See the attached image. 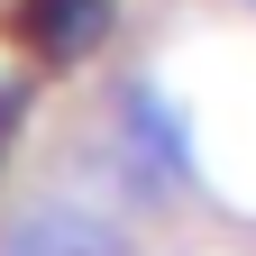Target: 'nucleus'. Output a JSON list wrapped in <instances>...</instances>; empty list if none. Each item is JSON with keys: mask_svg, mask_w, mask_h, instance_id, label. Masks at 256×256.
<instances>
[{"mask_svg": "<svg viewBox=\"0 0 256 256\" xmlns=\"http://www.w3.org/2000/svg\"><path fill=\"white\" fill-rule=\"evenodd\" d=\"M10 119H18V92H0V138H10Z\"/></svg>", "mask_w": 256, "mask_h": 256, "instance_id": "obj_3", "label": "nucleus"}, {"mask_svg": "<svg viewBox=\"0 0 256 256\" xmlns=\"http://www.w3.org/2000/svg\"><path fill=\"white\" fill-rule=\"evenodd\" d=\"M101 28H110V0H18V37L46 64H74Z\"/></svg>", "mask_w": 256, "mask_h": 256, "instance_id": "obj_1", "label": "nucleus"}, {"mask_svg": "<svg viewBox=\"0 0 256 256\" xmlns=\"http://www.w3.org/2000/svg\"><path fill=\"white\" fill-rule=\"evenodd\" d=\"M0 256H119V238L92 229V220H74V210H37L28 229H10Z\"/></svg>", "mask_w": 256, "mask_h": 256, "instance_id": "obj_2", "label": "nucleus"}]
</instances>
